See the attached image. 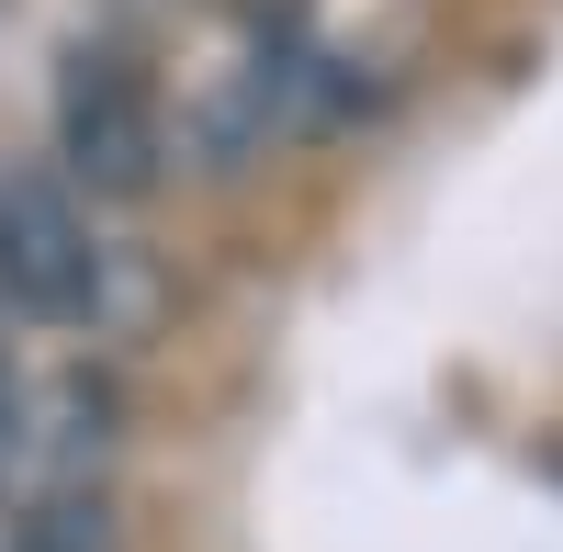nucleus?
Listing matches in <instances>:
<instances>
[{"instance_id": "f257e3e1", "label": "nucleus", "mask_w": 563, "mask_h": 552, "mask_svg": "<svg viewBox=\"0 0 563 552\" xmlns=\"http://www.w3.org/2000/svg\"><path fill=\"white\" fill-rule=\"evenodd\" d=\"M113 260L57 169H0V328H90Z\"/></svg>"}, {"instance_id": "f03ea898", "label": "nucleus", "mask_w": 563, "mask_h": 552, "mask_svg": "<svg viewBox=\"0 0 563 552\" xmlns=\"http://www.w3.org/2000/svg\"><path fill=\"white\" fill-rule=\"evenodd\" d=\"M57 180L79 192L90 180V203H135V192H158V102H147V79H135L113 45H79V57L57 68Z\"/></svg>"}, {"instance_id": "7ed1b4c3", "label": "nucleus", "mask_w": 563, "mask_h": 552, "mask_svg": "<svg viewBox=\"0 0 563 552\" xmlns=\"http://www.w3.org/2000/svg\"><path fill=\"white\" fill-rule=\"evenodd\" d=\"M12 552H113V485L102 474H57L12 519Z\"/></svg>"}, {"instance_id": "20e7f679", "label": "nucleus", "mask_w": 563, "mask_h": 552, "mask_svg": "<svg viewBox=\"0 0 563 552\" xmlns=\"http://www.w3.org/2000/svg\"><path fill=\"white\" fill-rule=\"evenodd\" d=\"M23 440H34V395H23V361H12V328H0V508H12Z\"/></svg>"}, {"instance_id": "39448f33", "label": "nucleus", "mask_w": 563, "mask_h": 552, "mask_svg": "<svg viewBox=\"0 0 563 552\" xmlns=\"http://www.w3.org/2000/svg\"><path fill=\"white\" fill-rule=\"evenodd\" d=\"M0 552H12V508H0Z\"/></svg>"}]
</instances>
